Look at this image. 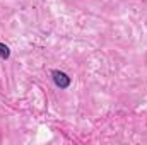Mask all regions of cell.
Segmentation results:
<instances>
[{"label":"cell","instance_id":"cell-1","mask_svg":"<svg viewBox=\"0 0 147 145\" xmlns=\"http://www.w3.org/2000/svg\"><path fill=\"white\" fill-rule=\"evenodd\" d=\"M51 79H53L55 85L60 87V89H69L70 87V82H72L70 77L65 72H62V70H51Z\"/></svg>","mask_w":147,"mask_h":145},{"label":"cell","instance_id":"cell-2","mask_svg":"<svg viewBox=\"0 0 147 145\" xmlns=\"http://www.w3.org/2000/svg\"><path fill=\"white\" fill-rule=\"evenodd\" d=\"M10 56V48L7 46V44H3V43H0V58H9Z\"/></svg>","mask_w":147,"mask_h":145}]
</instances>
